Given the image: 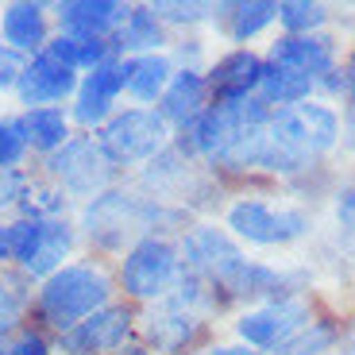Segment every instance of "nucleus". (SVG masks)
Here are the masks:
<instances>
[{"instance_id": "1", "label": "nucleus", "mask_w": 355, "mask_h": 355, "mask_svg": "<svg viewBox=\"0 0 355 355\" xmlns=\"http://www.w3.org/2000/svg\"><path fill=\"white\" fill-rule=\"evenodd\" d=\"M108 297V278L93 266H66L43 290V317L58 329H73L78 320L93 317Z\"/></svg>"}, {"instance_id": "2", "label": "nucleus", "mask_w": 355, "mask_h": 355, "mask_svg": "<svg viewBox=\"0 0 355 355\" xmlns=\"http://www.w3.org/2000/svg\"><path fill=\"white\" fill-rule=\"evenodd\" d=\"M340 135V120L324 105H290L278 116H270V139L282 143L297 159L329 151Z\"/></svg>"}, {"instance_id": "3", "label": "nucleus", "mask_w": 355, "mask_h": 355, "mask_svg": "<svg viewBox=\"0 0 355 355\" xmlns=\"http://www.w3.org/2000/svg\"><path fill=\"white\" fill-rule=\"evenodd\" d=\"M166 139V124L162 116L143 112V108H132V112L116 116L112 124L105 128V151L112 155L116 162H135L155 155Z\"/></svg>"}, {"instance_id": "4", "label": "nucleus", "mask_w": 355, "mask_h": 355, "mask_svg": "<svg viewBox=\"0 0 355 355\" xmlns=\"http://www.w3.org/2000/svg\"><path fill=\"white\" fill-rule=\"evenodd\" d=\"M228 224L251 243H290L297 240L309 220L293 209H270L263 201H240L228 213Z\"/></svg>"}, {"instance_id": "5", "label": "nucleus", "mask_w": 355, "mask_h": 355, "mask_svg": "<svg viewBox=\"0 0 355 355\" xmlns=\"http://www.w3.org/2000/svg\"><path fill=\"white\" fill-rule=\"evenodd\" d=\"M178 270V255L166 240H143L124 259V290L135 297H155L170 286Z\"/></svg>"}, {"instance_id": "6", "label": "nucleus", "mask_w": 355, "mask_h": 355, "mask_svg": "<svg viewBox=\"0 0 355 355\" xmlns=\"http://www.w3.org/2000/svg\"><path fill=\"white\" fill-rule=\"evenodd\" d=\"M51 170L73 193H93V189H101L108 182V159L89 139L62 143V151L51 159Z\"/></svg>"}, {"instance_id": "7", "label": "nucleus", "mask_w": 355, "mask_h": 355, "mask_svg": "<svg viewBox=\"0 0 355 355\" xmlns=\"http://www.w3.org/2000/svg\"><path fill=\"white\" fill-rule=\"evenodd\" d=\"M128 329H132L128 309H101L93 317L78 320L73 329H66L62 347L73 355H101V352H112V347L124 344Z\"/></svg>"}, {"instance_id": "8", "label": "nucleus", "mask_w": 355, "mask_h": 355, "mask_svg": "<svg viewBox=\"0 0 355 355\" xmlns=\"http://www.w3.org/2000/svg\"><path fill=\"white\" fill-rule=\"evenodd\" d=\"M305 320H309L305 305L278 302V305H270V309L248 313V317L240 320V336L248 340V344H255V347H275V344H286Z\"/></svg>"}, {"instance_id": "9", "label": "nucleus", "mask_w": 355, "mask_h": 355, "mask_svg": "<svg viewBox=\"0 0 355 355\" xmlns=\"http://www.w3.org/2000/svg\"><path fill=\"white\" fill-rule=\"evenodd\" d=\"M259 78H263V62L251 51H236L216 62L213 78L205 85L213 89L216 105H236V101H248V93L259 85Z\"/></svg>"}, {"instance_id": "10", "label": "nucleus", "mask_w": 355, "mask_h": 355, "mask_svg": "<svg viewBox=\"0 0 355 355\" xmlns=\"http://www.w3.org/2000/svg\"><path fill=\"white\" fill-rule=\"evenodd\" d=\"M73 89V66L58 62L54 54H39L35 62L24 70L19 78V93H24L27 105H46V101H62Z\"/></svg>"}, {"instance_id": "11", "label": "nucleus", "mask_w": 355, "mask_h": 355, "mask_svg": "<svg viewBox=\"0 0 355 355\" xmlns=\"http://www.w3.org/2000/svg\"><path fill=\"white\" fill-rule=\"evenodd\" d=\"M270 62L302 70L305 78H320V73H332V43L329 39H313V35H286L275 43Z\"/></svg>"}, {"instance_id": "12", "label": "nucleus", "mask_w": 355, "mask_h": 355, "mask_svg": "<svg viewBox=\"0 0 355 355\" xmlns=\"http://www.w3.org/2000/svg\"><path fill=\"white\" fill-rule=\"evenodd\" d=\"M124 78L128 70L120 62H101L97 70L85 78V85H81V97H78V120L81 124H97L101 116L112 108L116 93L124 89Z\"/></svg>"}, {"instance_id": "13", "label": "nucleus", "mask_w": 355, "mask_h": 355, "mask_svg": "<svg viewBox=\"0 0 355 355\" xmlns=\"http://www.w3.org/2000/svg\"><path fill=\"white\" fill-rule=\"evenodd\" d=\"M58 16H62V24L70 27V35L101 39L108 27L124 24L128 8L116 4V0H73V4H62V8H58Z\"/></svg>"}, {"instance_id": "14", "label": "nucleus", "mask_w": 355, "mask_h": 355, "mask_svg": "<svg viewBox=\"0 0 355 355\" xmlns=\"http://www.w3.org/2000/svg\"><path fill=\"white\" fill-rule=\"evenodd\" d=\"M205 97H209L205 78L193 70H186L166 85V93H162V112H166L170 120H178V124H193L197 116H201Z\"/></svg>"}, {"instance_id": "15", "label": "nucleus", "mask_w": 355, "mask_h": 355, "mask_svg": "<svg viewBox=\"0 0 355 355\" xmlns=\"http://www.w3.org/2000/svg\"><path fill=\"white\" fill-rule=\"evenodd\" d=\"M4 39L8 46H16L19 54L24 51H39L46 39V16L39 4H12L4 12Z\"/></svg>"}, {"instance_id": "16", "label": "nucleus", "mask_w": 355, "mask_h": 355, "mask_svg": "<svg viewBox=\"0 0 355 355\" xmlns=\"http://www.w3.org/2000/svg\"><path fill=\"white\" fill-rule=\"evenodd\" d=\"M259 89H263L266 105H297V101L309 97L313 78H305L302 70H290V66H263V78H259Z\"/></svg>"}, {"instance_id": "17", "label": "nucleus", "mask_w": 355, "mask_h": 355, "mask_svg": "<svg viewBox=\"0 0 355 355\" xmlns=\"http://www.w3.org/2000/svg\"><path fill=\"white\" fill-rule=\"evenodd\" d=\"M124 70H128L124 85L132 89L139 101H155L159 93H166V85H170V62L166 58H155V54L135 58V62H128Z\"/></svg>"}, {"instance_id": "18", "label": "nucleus", "mask_w": 355, "mask_h": 355, "mask_svg": "<svg viewBox=\"0 0 355 355\" xmlns=\"http://www.w3.org/2000/svg\"><path fill=\"white\" fill-rule=\"evenodd\" d=\"M66 251H70V232H66V224L43 220V236H39L35 251H31V259L24 266L31 275H46V270H54V266L62 263Z\"/></svg>"}, {"instance_id": "19", "label": "nucleus", "mask_w": 355, "mask_h": 355, "mask_svg": "<svg viewBox=\"0 0 355 355\" xmlns=\"http://www.w3.org/2000/svg\"><path fill=\"white\" fill-rule=\"evenodd\" d=\"M24 135L31 147H43V151H54L66 143V116L58 108H35L27 112L24 120Z\"/></svg>"}, {"instance_id": "20", "label": "nucleus", "mask_w": 355, "mask_h": 355, "mask_svg": "<svg viewBox=\"0 0 355 355\" xmlns=\"http://www.w3.org/2000/svg\"><path fill=\"white\" fill-rule=\"evenodd\" d=\"M275 16H278V4H270V0L232 4V35H236V39H251L255 31H263Z\"/></svg>"}, {"instance_id": "21", "label": "nucleus", "mask_w": 355, "mask_h": 355, "mask_svg": "<svg viewBox=\"0 0 355 355\" xmlns=\"http://www.w3.org/2000/svg\"><path fill=\"white\" fill-rule=\"evenodd\" d=\"M197 332V324H193V317L189 313H162V317H151V336L159 340L162 347H182L189 336Z\"/></svg>"}, {"instance_id": "22", "label": "nucleus", "mask_w": 355, "mask_h": 355, "mask_svg": "<svg viewBox=\"0 0 355 355\" xmlns=\"http://www.w3.org/2000/svg\"><path fill=\"white\" fill-rule=\"evenodd\" d=\"M159 19H155V8H135L128 12L124 19V46H155L159 43Z\"/></svg>"}, {"instance_id": "23", "label": "nucleus", "mask_w": 355, "mask_h": 355, "mask_svg": "<svg viewBox=\"0 0 355 355\" xmlns=\"http://www.w3.org/2000/svg\"><path fill=\"white\" fill-rule=\"evenodd\" d=\"M278 19L297 35V31H313V27L324 24V8L320 4H305V0H286V4H278Z\"/></svg>"}, {"instance_id": "24", "label": "nucleus", "mask_w": 355, "mask_h": 355, "mask_svg": "<svg viewBox=\"0 0 355 355\" xmlns=\"http://www.w3.org/2000/svg\"><path fill=\"white\" fill-rule=\"evenodd\" d=\"M27 147V135H24V124L16 120H0V170H12L19 162Z\"/></svg>"}, {"instance_id": "25", "label": "nucleus", "mask_w": 355, "mask_h": 355, "mask_svg": "<svg viewBox=\"0 0 355 355\" xmlns=\"http://www.w3.org/2000/svg\"><path fill=\"white\" fill-rule=\"evenodd\" d=\"M24 70H27L24 54H19L16 46L0 43V85H19V78H24Z\"/></svg>"}, {"instance_id": "26", "label": "nucleus", "mask_w": 355, "mask_h": 355, "mask_svg": "<svg viewBox=\"0 0 355 355\" xmlns=\"http://www.w3.org/2000/svg\"><path fill=\"white\" fill-rule=\"evenodd\" d=\"M329 340H332L329 329H313L302 344H290V352H286V355H317V347H324Z\"/></svg>"}, {"instance_id": "27", "label": "nucleus", "mask_w": 355, "mask_h": 355, "mask_svg": "<svg viewBox=\"0 0 355 355\" xmlns=\"http://www.w3.org/2000/svg\"><path fill=\"white\" fill-rule=\"evenodd\" d=\"M159 12L166 19H189V24H193V19H201L209 8H205V4H159Z\"/></svg>"}, {"instance_id": "28", "label": "nucleus", "mask_w": 355, "mask_h": 355, "mask_svg": "<svg viewBox=\"0 0 355 355\" xmlns=\"http://www.w3.org/2000/svg\"><path fill=\"white\" fill-rule=\"evenodd\" d=\"M19 189H24L19 174H12V170H0V209L16 201V197H19Z\"/></svg>"}, {"instance_id": "29", "label": "nucleus", "mask_w": 355, "mask_h": 355, "mask_svg": "<svg viewBox=\"0 0 355 355\" xmlns=\"http://www.w3.org/2000/svg\"><path fill=\"white\" fill-rule=\"evenodd\" d=\"M336 216L347 232H355V189H344L340 193V205H336Z\"/></svg>"}, {"instance_id": "30", "label": "nucleus", "mask_w": 355, "mask_h": 355, "mask_svg": "<svg viewBox=\"0 0 355 355\" xmlns=\"http://www.w3.org/2000/svg\"><path fill=\"white\" fill-rule=\"evenodd\" d=\"M347 97H352V105H355V58H352V66H347Z\"/></svg>"}, {"instance_id": "31", "label": "nucleus", "mask_w": 355, "mask_h": 355, "mask_svg": "<svg viewBox=\"0 0 355 355\" xmlns=\"http://www.w3.org/2000/svg\"><path fill=\"white\" fill-rule=\"evenodd\" d=\"M213 355H259V352H248V347H216Z\"/></svg>"}]
</instances>
